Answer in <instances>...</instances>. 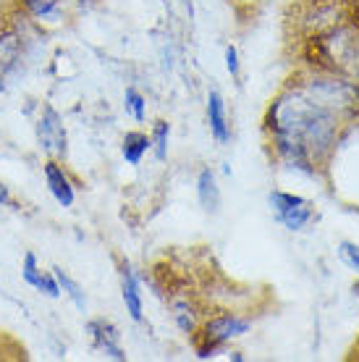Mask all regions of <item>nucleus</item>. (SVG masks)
Segmentation results:
<instances>
[{
  "instance_id": "1",
  "label": "nucleus",
  "mask_w": 359,
  "mask_h": 362,
  "mask_svg": "<svg viewBox=\"0 0 359 362\" xmlns=\"http://www.w3.org/2000/svg\"><path fill=\"white\" fill-rule=\"evenodd\" d=\"M262 124L281 163L294 171L314 173L325 168L336 153L343 118L320 108L291 84L270 100Z\"/></svg>"
},
{
  "instance_id": "12",
  "label": "nucleus",
  "mask_w": 359,
  "mask_h": 362,
  "mask_svg": "<svg viewBox=\"0 0 359 362\" xmlns=\"http://www.w3.org/2000/svg\"><path fill=\"white\" fill-rule=\"evenodd\" d=\"M197 197L202 210L207 213H218L220 210V187H218L216 173L210 168H202L197 176Z\"/></svg>"
},
{
  "instance_id": "7",
  "label": "nucleus",
  "mask_w": 359,
  "mask_h": 362,
  "mask_svg": "<svg viewBox=\"0 0 359 362\" xmlns=\"http://www.w3.org/2000/svg\"><path fill=\"white\" fill-rule=\"evenodd\" d=\"M21 61H24V37L13 27L0 29V90L3 82H8L21 69Z\"/></svg>"
},
{
  "instance_id": "21",
  "label": "nucleus",
  "mask_w": 359,
  "mask_h": 362,
  "mask_svg": "<svg viewBox=\"0 0 359 362\" xmlns=\"http://www.w3.org/2000/svg\"><path fill=\"white\" fill-rule=\"evenodd\" d=\"M0 208H16V199L6 184H0Z\"/></svg>"
},
{
  "instance_id": "9",
  "label": "nucleus",
  "mask_w": 359,
  "mask_h": 362,
  "mask_svg": "<svg viewBox=\"0 0 359 362\" xmlns=\"http://www.w3.org/2000/svg\"><path fill=\"white\" fill-rule=\"evenodd\" d=\"M42 173H45L47 192L53 194L55 202L61 208H71L73 202H76V187H73L71 176L66 173V168L61 165V160H47L42 165Z\"/></svg>"
},
{
  "instance_id": "8",
  "label": "nucleus",
  "mask_w": 359,
  "mask_h": 362,
  "mask_svg": "<svg viewBox=\"0 0 359 362\" xmlns=\"http://www.w3.org/2000/svg\"><path fill=\"white\" fill-rule=\"evenodd\" d=\"M21 279L27 286H32L35 291L40 294H45L50 299H61V286H58V279H55L53 271H42L40 263H37V255L35 252H27L24 255V260H21Z\"/></svg>"
},
{
  "instance_id": "5",
  "label": "nucleus",
  "mask_w": 359,
  "mask_h": 362,
  "mask_svg": "<svg viewBox=\"0 0 359 362\" xmlns=\"http://www.w3.org/2000/svg\"><path fill=\"white\" fill-rule=\"evenodd\" d=\"M35 134L37 142H40V150L47 155V160H63L69 155V134H66L61 113L53 105H42L40 108Z\"/></svg>"
},
{
  "instance_id": "19",
  "label": "nucleus",
  "mask_w": 359,
  "mask_h": 362,
  "mask_svg": "<svg viewBox=\"0 0 359 362\" xmlns=\"http://www.w3.org/2000/svg\"><path fill=\"white\" fill-rule=\"evenodd\" d=\"M339 257H341V263L349 268V271H354L359 276V245H354V242H341L339 245Z\"/></svg>"
},
{
  "instance_id": "14",
  "label": "nucleus",
  "mask_w": 359,
  "mask_h": 362,
  "mask_svg": "<svg viewBox=\"0 0 359 362\" xmlns=\"http://www.w3.org/2000/svg\"><path fill=\"white\" fill-rule=\"evenodd\" d=\"M18 8L35 21H61L63 0H18Z\"/></svg>"
},
{
  "instance_id": "17",
  "label": "nucleus",
  "mask_w": 359,
  "mask_h": 362,
  "mask_svg": "<svg viewBox=\"0 0 359 362\" xmlns=\"http://www.w3.org/2000/svg\"><path fill=\"white\" fill-rule=\"evenodd\" d=\"M124 108H126V113L134 118V121H139V124L147 118V100H144L142 92L134 90V87H129V90L124 92Z\"/></svg>"
},
{
  "instance_id": "4",
  "label": "nucleus",
  "mask_w": 359,
  "mask_h": 362,
  "mask_svg": "<svg viewBox=\"0 0 359 362\" xmlns=\"http://www.w3.org/2000/svg\"><path fill=\"white\" fill-rule=\"evenodd\" d=\"M268 205H270L273 218H276L286 231H302L314 216V208L310 199L299 197V194H291V192H283V189L270 192Z\"/></svg>"
},
{
  "instance_id": "3",
  "label": "nucleus",
  "mask_w": 359,
  "mask_h": 362,
  "mask_svg": "<svg viewBox=\"0 0 359 362\" xmlns=\"http://www.w3.org/2000/svg\"><path fill=\"white\" fill-rule=\"evenodd\" d=\"M249 320L242 317L239 313H231V310H225V313H218V315L207 317L205 323L199 326V339H197V357L199 360H207V357H213V354L225 346L231 339H239L249 331Z\"/></svg>"
},
{
  "instance_id": "22",
  "label": "nucleus",
  "mask_w": 359,
  "mask_h": 362,
  "mask_svg": "<svg viewBox=\"0 0 359 362\" xmlns=\"http://www.w3.org/2000/svg\"><path fill=\"white\" fill-rule=\"evenodd\" d=\"M354 294H357V297H359V281H357V284H354Z\"/></svg>"
},
{
  "instance_id": "2",
  "label": "nucleus",
  "mask_w": 359,
  "mask_h": 362,
  "mask_svg": "<svg viewBox=\"0 0 359 362\" xmlns=\"http://www.w3.org/2000/svg\"><path fill=\"white\" fill-rule=\"evenodd\" d=\"M297 87L307 98L317 103L320 108L331 110L343 121L359 116V82L346 74L336 71H314L305 76Z\"/></svg>"
},
{
  "instance_id": "11",
  "label": "nucleus",
  "mask_w": 359,
  "mask_h": 362,
  "mask_svg": "<svg viewBox=\"0 0 359 362\" xmlns=\"http://www.w3.org/2000/svg\"><path fill=\"white\" fill-rule=\"evenodd\" d=\"M207 124L216 136L218 145H225L231 139V127H228V113H225V100L218 90L207 92Z\"/></svg>"
},
{
  "instance_id": "16",
  "label": "nucleus",
  "mask_w": 359,
  "mask_h": 362,
  "mask_svg": "<svg viewBox=\"0 0 359 362\" xmlns=\"http://www.w3.org/2000/svg\"><path fill=\"white\" fill-rule=\"evenodd\" d=\"M173 320H176V326L184 331V334H197L199 331V317H197V310L194 305H189V299H181V302H173Z\"/></svg>"
},
{
  "instance_id": "6",
  "label": "nucleus",
  "mask_w": 359,
  "mask_h": 362,
  "mask_svg": "<svg viewBox=\"0 0 359 362\" xmlns=\"http://www.w3.org/2000/svg\"><path fill=\"white\" fill-rule=\"evenodd\" d=\"M87 334L92 339V346L102 352L105 357L116 362H126V352L124 346H121V334H118V328L105 320V317H92L90 323H87Z\"/></svg>"
},
{
  "instance_id": "18",
  "label": "nucleus",
  "mask_w": 359,
  "mask_h": 362,
  "mask_svg": "<svg viewBox=\"0 0 359 362\" xmlns=\"http://www.w3.org/2000/svg\"><path fill=\"white\" fill-rule=\"evenodd\" d=\"M153 153L158 160H165L168 158V139H171V124L168 121H158L153 129Z\"/></svg>"
},
{
  "instance_id": "13",
  "label": "nucleus",
  "mask_w": 359,
  "mask_h": 362,
  "mask_svg": "<svg viewBox=\"0 0 359 362\" xmlns=\"http://www.w3.org/2000/svg\"><path fill=\"white\" fill-rule=\"evenodd\" d=\"M150 150H153V139L144 132H126V136L121 139V155L129 165H139Z\"/></svg>"
},
{
  "instance_id": "10",
  "label": "nucleus",
  "mask_w": 359,
  "mask_h": 362,
  "mask_svg": "<svg viewBox=\"0 0 359 362\" xmlns=\"http://www.w3.org/2000/svg\"><path fill=\"white\" fill-rule=\"evenodd\" d=\"M118 276H121V297H124L126 313L131 320H142L144 317V302H142V291H139V279H136L134 268L126 263L118 265Z\"/></svg>"
},
{
  "instance_id": "15",
  "label": "nucleus",
  "mask_w": 359,
  "mask_h": 362,
  "mask_svg": "<svg viewBox=\"0 0 359 362\" xmlns=\"http://www.w3.org/2000/svg\"><path fill=\"white\" fill-rule=\"evenodd\" d=\"M53 273H55V279H58V286H61L63 297L69 299L79 313H87V291H84V286H81L76 279H71L63 268H53Z\"/></svg>"
},
{
  "instance_id": "20",
  "label": "nucleus",
  "mask_w": 359,
  "mask_h": 362,
  "mask_svg": "<svg viewBox=\"0 0 359 362\" xmlns=\"http://www.w3.org/2000/svg\"><path fill=\"white\" fill-rule=\"evenodd\" d=\"M225 69H228V74H231L234 79H239V74H242V66H239V50H236L234 45L225 47Z\"/></svg>"
}]
</instances>
